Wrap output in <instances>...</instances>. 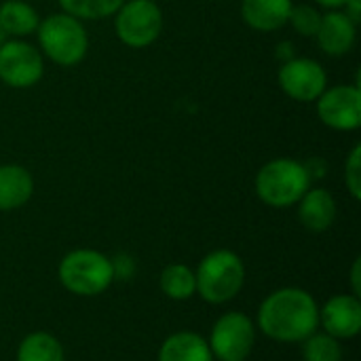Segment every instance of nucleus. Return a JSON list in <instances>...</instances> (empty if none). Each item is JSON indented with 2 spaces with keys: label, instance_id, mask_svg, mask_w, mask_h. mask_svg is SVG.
I'll list each match as a JSON object with an SVG mask.
<instances>
[{
  "label": "nucleus",
  "instance_id": "f257e3e1",
  "mask_svg": "<svg viewBox=\"0 0 361 361\" xmlns=\"http://www.w3.org/2000/svg\"><path fill=\"white\" fill-rule=\"evenodd\" d=\"M260 330L279 343H302L319 326V309L313 296L300 288H283L264 298L258 311Z\"/></svg>",
  "mask_w": 361,
  "mask_h": 361
},
{
  "label": "nucleus",
  "instance_id": "f03ea898",
  "mask_svg": "<svg viewBox=\"0 0 361 361\" xmlns=\"http://www.w3.org/2000/svg\"><path fill=\"white\" fill-rule=\"evenodd\" d=\"M38 51L59 68L78 66L89 53V34L85 21L68 13H51L40 19L36 30Z\"/></svg>",
  "mask_w": 361,
  "mask_h": 361
},
{
  "label": "nucleus",
  "instance_id": "7ed1b4c3",
  "mask_svg": "<svg viewBox=\"0 0 361 361\" xmlns=\"http://www.w3.org/2000/svg\"><path fill=\"white\" fill-rule=\"evenodd\" d=\"M254 188L264 205L286 209L302 199V195L311 188V178L302 161L279 157L258 169Z\"/></svg>",
  "mask_w": 361,
  "mask_h": 361
},
{
  "label": "nucleus",
  "instance_id": "20e7f679",
  "mask_svg": "<svg viewBox=\"0 0 361 361\" xmlns=\"http://www.w3.org/2000/svg\"><path fill=\"white\" fill-rule=\"evenodd\" d=\"M197 292L205 302L222 305L233 300L245 281V267L231 250H216L207 254L195 273Z\"/></svg>",
  "mask_w": 361,
  "mask_h": 361
},
{
  "label": "nucleus",
  "instance_id": "39448f33",
  "mask_svg": "<svg viewBox=\"0 0 361 361\" xmlns=\"http://www.w3.org/2000/svg\"><path fill=\"white\" fill-rule=\"evenodd\" d=\"M61 286L76 296H97L114 281L110 260L95 250H74L59 262Z\"/></svg>",
  "mask_w": 361,
  "mask_h": 361
},
{
  "label": "nucleus",
  "instance_id": "423d86ee",
  "mask_svg": "<svg viewBox=\"0 0 361 361\" xmlns=\"http://www.w3.org/2000/svg\"><path fill=\"white\" fill-rule=\"evenodd\" d=\"M163 32V11L154 0H125L114 13V34L129 49H146Z\"/></svg>",
  "mask_w": 361,
  "mask_h": 361
},
{
  "label": "nucleus",
  "instance_id": "0eeeda50",
  "mask_svg": "<svg viewBox=\"0 0 361 361\" xmlns=\"http://www.w3.org/2000/svg\"><path fill=\"white\" fill-rule=\"evenodd\" d=\"M44 76V57L25 38H6L0 44V80L11 89H32Z\"/></svg>",
  "mask_w": 361,
  "mask_h": 361
},
{
  "label": "nucleus",
  "instance_id": "6e6552de",
  "mask_svg": "<svg viewBox=\"0 0 361 361\" xmlns=\"http://www.w3.org/2000/svg\"><path fill=\"white\" fill-rule=\"evenodd\" d=\"M277 82L290 99L309 104L315 102L326 91L328 72L317 59L296 55L279 66Z\"/></svg>",
  "mask_w": 361,
  "mask_h": 361
},
{
  "label": "nucleus",
  "instance_id": "1a4fd4ad",
  "mask_svg": "<svg viewBox=\"0 0 361 361\" xmlns=\"http://www.w3.org/2000/svg\"><path fill=\"white\" fill-rule=\"evenodd\" d=\"M256 343V328L250 317L243 313H226L222 315L209 338L212 355L220 361H245L250 357Z\"/></svg>",
  "mask_w": 361,
  "mask_h": 361
},
{
  "label": "nucleus",
  "instance_id": "9d476101",
  "mask_svg": "<svg viewBox=\"0 0 361 361\" xmlns=\"http://www.w3.org/2000/svg\"><path fill=\"white\" fill-rule=\"evenodd\" d=\"M317 118L334 131H355L361 125L360 82L334 85L315 99Z\"/></svg>",
  "mask_w": 361,
  "mask_h": 361
},
{
  "label": "nucleus",
  "instance_id": "9b49d317",
  "mask_svg": "<svg viewBox=\"0 0 361 361\" xmlns=\"http://www.w3.org/2000/svg\"><path fill=\"white\" fill-rule=\"evenodd\" d=\"M315 40L326 55L343 57L351 53L357 42V23H353L343 11H326Z\"/></svg>",
  "mask_w": 361,
  "mask_h": 361
},
{
  "label": "nucleus",
  "instance_id": "f8f14e48",
  "mask_svg": "<svg viewBox=\"0 0 361 361\" xmlns=\"http://www.w3.org/2000/svg\"><path fill=\"white\" fill-rule=\"evenodd\" d=\"M319 324L334 338H353L361 330V302L357 296H334L319 311Z\"/></svg>",
  "mask_w": 361,
  "mask_h": 361
},
{
  "label": "nucleus",
  "instance_id": "ddd939ff",
  "mask_svg": "<svg viewBox=\"0 0 361 361\" xmlns=\"http://www.w3.org/2000/svg\"><path fill=\"white\" fill-rule=\"evenodd\" d=\"M292 0H241V19L256 32H277L288 25Z\"/></svg>",
  "mask_w": 361,
  "mask_h": 361
},
{
  "label": "nucleus",
  "instance_id": "4468645a",
  "mask_svg": "<svg viewBox=\"0 0 361 361\" xmlns=\"http://www.w3.org/2000/svg\"><path fill=\"white\" fill-rule=\"evenodd\" d=\"M300 224L311 233L328 231L336 220V201L326 188H309L298 201Z\"/></svg>",
  "mask_w": 361,
  "mask_h": 361
},
{
  "label": "nucleus",
  "instance_id": "2eb2a0df",
  "mask_svg": "<svg viewBox=\"0 0 361 361\" xmlns=\"http://www.w3.org/2000/svg\"><path fill=\"white\" fill-rule=\"evenodd\" d=\"M34 195L32 173L17 163L0 165V212L23 207Z\"/></svg>",
  "mask_w": 361,
  "mask_h": 361
},
{
  "label": "nucleus",
  "instance_id": "dca6fc26",
  "mask_svg": "<svg viewBox=\"0 0 361 361\" xmlns=\"http://www.w3.org/2000/svg\"><path fill=\"white\" fill-rule=\"evenodd\" d=\"M40 23L38 11L25 0L0 2V27L6 38H27L36 34Z\"/></svg>",
  "mask_w": 361,
  "mask_h": 361
},
{
  "label": "nucleus",
  "instance_id": "f3484780",
  "mask_svg": "<svg viewBox=\"0 0 361 361\" xmlns=\"http://www.w3.org/2000/svg\"><path fill=\"white\" fill-rule=\"evenodd\" d=\"M159 361H214L209 343L195 332H176L159 349Z\"/></svg>",
  "mask_w": 361,
  "mask_h": 361
},
{
  "label": "nucleus",
  "instance_id": "a211bd4d",
  "mask_svg": "<svg viewBox=\"0 0 361 361\" xmlns=\"http://www.w3.org/2000/svg\"><path fill=\"white\" fill-rule=\"evenodd\" d=\"M159 283H161L163 294L171 300H188L197 292L195 273L190 267H186L182 262H173V264L165 267Z\"/></svg>",
  "mask_w": 361,
  "mask_h": 361
},
{
  "label": "nucleus",
  "instance_id": "6ab92c4d",
  "mask_svg": "<svg viewBox=\"0 0 361 361\" xmlns=\"http://www.w3.org/2000/svg\"><path fill=\"white\" fill-rule=\"evenodd\" d=\"M17 361H63V349L55 336L47 332H34L21 341Z\"/></svg>",
  "mask_w": 361,
  "mask_h": 361
},
{
  "label": "nucleus",
  "instance_id": "aec40b11",
  "mask_svg": "<svg viewBox=\"0 0 361 361\" xmlns=\"http://www.w3.org/2000/svg\"><path fill=\"white\" fill-rule=\"evenodd\" d=\"M123 2L125 0H59V6L80 21H102L114 17Z\"/></svg>",
  "mask_w": 361,
  "mask_h": 361
},
{
  "label": "nucleus",
  "instance_id": "412c9836",
  "mask_svg": "<svg viewBox=\"0 0 361 361\" xmlns=\"http://www.w3.org/2000/svg\"><path fill=\"white\" fill-rule=\"evenodd\" d=\"M302 343L305 361H343V349L338 345V338L330 334H311Z\"/></svg>",
  "mask_w": 361,
  "mask_h": 361
},
{
  "label": "nucleus",
  "instance_id": "4be33fe9",
  "mask_svg": "<svg viewBox=\"0 0 361 361\" xmlns=\"http://www.w3.org/2000/svg\"><path fill=\"white\" fill-rule=\"evenodd\" d=\"M322 15L324 13L315 4L300 2V4H294L292 6L288 25H292L294 32L300 34V36H305V38H315V34L319 30V23H322Z\"/></svg>",
  "mask_w": 361,
  "mask_h": 361
},
{
  "label": "nucleus",
  "instance_id": "5701e85b",
  "mask_svg": "<svg viewBox=\"0 0 361 361\" xmlns=\"http://www.w3.org/2000/svg\"><path fill=\"white\" fill-rule=\"evenodd\" d=\"M345 186L349 195L360 201L361 199V144H355L345 161Z\"/></svg>",
  "mask_w": 361,
  "mask_h": 361
},
{
  "label": "nucleus",
  "instance_id": "b1692460",
  "mask_svg": "<svg viewBox=\"0 0 361 361\" xmlns=\"http://www.w3.org/2000/svg\"><path fill=\"white\" fill-rule=\"evenodd\" d=\"M112 277L121 279V281H129L135 273V260L129 254H116L112 260Z\"/></svg>",
  "mask_w": 361,
  "mask_h": 361
},
{
  "label": "nucleus",
  "instance_id": "393cba45",
  "mask_svg": "<svg viewBox=\"0 0 361 361\" xmlns=\"http://www.w3.org/2000/svg\"><path fill=\"white\" fill-rule=\"evenodd\" d=\"M305 167H307V173H309L311 182H313V180H322V178L328 173L326 161H324V159H317V157H313L311 161H305Z\"/></svg>",
  "mask_w": 361,
  "mask_h": 361
},
{
  "label": "nucleus",
  "instance_id": "a878e982",
  "mask_svg": "<svg viewBox=\"0 0 361 361\" xmlns=\"http://www.w3.org/2000/svg\"><path fill=\"white\" fill-rule=\"evenodd\" d=\"M275 57L279 59V63H283V61L296 57V47H294V42H292V40H281V42H277V47H275Z\"/></svg>",
  "mask_w": 361,
  "mask_h": 361
},
{
  "label": "nucleus",
  "instance_id": "bb28decb",
  "mask_svg": "<svg viewBox=\"0 0 361 361\" xmlns=\"http://www.w3.org/2000/svg\"><path fill=\"white\" fill-rule=\"evenodd\" d=\"M353 23H357L360 25L361 21V0H347L345 4H343V8H341Z\"/></svg>",
  "mask_w": 361,
  "mask_h": 361
},
{
  "label": "nucleus",
  "instance_id": "cd10ccee",
  "mask_svg": "<svg viewBox=\"0 0 361 361\" xmlns=\"http://www.w3.org/2000/svg\"><path fill=\"white\" fill-rule=\"evenodd\" d=\"M351 283H353V296H357V298H360V294H361V260L360 258L353 262Z\"/></svg>",
  "mask_w": 361,
  "mask_h": 361
},
{
  "label": "nucleus",
  "instance_id": "c85d7f7f",
  "mask_svg": "<svg viewBox=\"0 0 361 361\" xmlns=\"http://www.w3.org/2000/svg\"><path fill=\"white\" fill-rule=\"evenodd\" d=\"M317 6H322V8H326V11H341L343 8V4L347 2V0H313Z\"/></svg>",
  "mask_w": 361,
  "mask_h": 361
},
{
  "label": "nucleus",
  "instance_id": "c756f323",
  "mask_svg": "<svg viewBox=\"0 0 361 361\" xmlns=\"http://www.w3.org/2000/svg\"><path fill=\"white\" fill-rule=\"evenodd\" d=\"M4 40H6V34H4V32H2V27H0V44H2Z\"/></svg>",
  "mask_w": 361,
  "mask_h": 361
}]
</instances>
